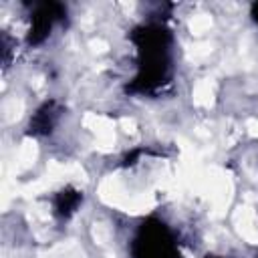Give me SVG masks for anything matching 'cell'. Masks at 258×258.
Here are the masks:
<instances>
[{
    "label": "cell",
    "mask_w": 258,
    "mask_h": 258,
    "mask_svg": "<svg viewBox=\"0 0 258 258\" xmlns=\"http://www.w3.org/2000/svg\"><path fill=\"white\" fill-rule=\"evenodd\" d=\"M208 27H210V19H208V17H204V19H196V21L192 23V31H194V33H198V35H200V33H204Z\"/></svg>",
    "instance_id": "obj_2"
},
{
    "label": "cell",
    "mask_w": 258,
    "mask_h": 258,
    "mask_svg": "<svg viewBox=\"0 0 258 258\" xmlns=\"http://www.w3.org/2000/svg\"><path fill=\"white\" fill-rule=\"evenodd\" d=\"M246 127H248L250 136H256V138H258V119H250V121L246 123Z\"/></svg>",
    "instance_id": "obj_3"
},
{
    "label": "cell",
    "mask_w": 258,
    "mask_h": 258,
    "mask_svg": "<svg viewBox=\"0 0 258 258\" xmlns=\"http://www.w3.org/2000/svg\"><path fill=\"white\" fill-rule=\"evenodd\" d=\"M194 95H196V103H200V105H210V101H212V89L208 83H200L196 87Z\"/></svg>",
    "instance_id": "obj_1"
}]
</instances>
